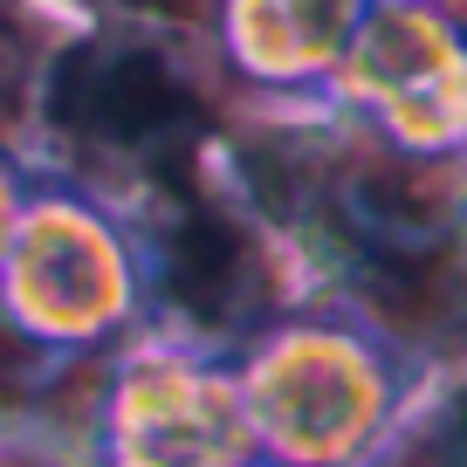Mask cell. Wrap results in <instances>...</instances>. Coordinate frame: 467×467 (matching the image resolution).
<instances>
[{"label":"cell","mask_w":467,"mask_h":467,"mask_svg":"<svg viewBox=\"0 0 467 467\" xmlns=\"http://www.w3.org/2000/svg\"><path fill=\"white\" fill-rule=\"evenodd\" d=\"M48 110H56V124L97 138V145L165 159V165L200 138L192 89L165 69V56L131 48V42H103V48L62 56L56 83H48Z\"/></svg>","instance_id":"cell-1"},{"label":"cell","mask_w":467,"mask_h":467,"mask_svg":"<svg viewBox=\"0 0 467 467\" xmlns=\"http://www.w3.org/2000/svg\"><path fill=\"white\" fill-rule=\"evenodd\" d=\"M165 282H172V296L192 309V317L220 323V317H234V309L248 303L254 268H248L241 234H234L220 213L179 206L172 227H165Z\"/></svg>","instance_id":"cell-2"},{"label":"cell","mask_w":467,"mask_h":467,"mask_svg":"<svg viewBox=\"0 0 467 467\" xmlns=\"http://www.w3.org/2000/svg\"><path fill=\"white\" fill-rule=\"evenodd\" d=\"M453 453H461V467H467V406H461V420H453Z\"/></svg>","instance_id":"cell-3"},{"label":"cell","mask_w":467,"mask_h":467,"mask_svg":"<svg viewBox=\"0 0 467 467\" xmlns=\"http://www.w3.org/2000/svg\"><path fill=\"white\" fill-rule=\"evenodd\" d=\"M165 7H172V0H165Z\"/></svg>","instance_id":"cell-4"}]
</instances>
